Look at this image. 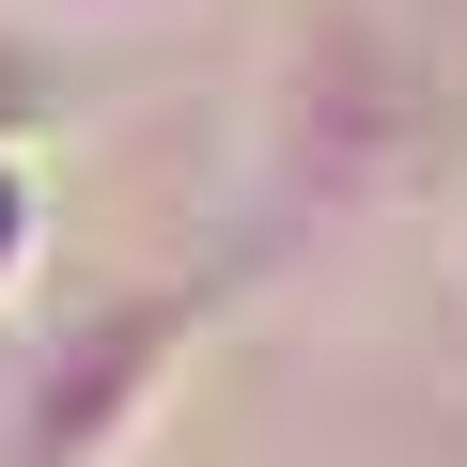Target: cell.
Returning a JSON list of instances; mask_svg holds the SVG:
<instances>
[{
  "instance_id": "obj_1",
  "label": "cell",
  "mask_w": 467,
  "mask_h": 467,
  "mask_svg": "<svg viewBox=\"0 0 467 467\" xmlns=\"http://www.w3.org/2000/svg\"><path fill=\"white\" fill-rule=\"evenodd\" d=\"M187 296H78L32 327L16 358V420H0V467H140L171 374H187Z\"/></svg>"
},
{
  "instance_id": "obj_4",
  "label": "cell",
  "mask_w": 467,
  "mask_h": 467,
  "mask_svg": "<svg viewBox=\"0 0 467 467\" xmlns=\"http://www.w3.org/2000/svg\"><path fill=\"white\" fill-rule=\"evenodd\" d=\"M16 16H47V32H125L140 0H16Z\"/></svg>"
},
{
  "instance_id": "obj_2",
  "label": "cell",
  "mask_w": 467,
  "mask_h": 467,
  "mask_svg": "<svg viewBox=\"0 0 467 467\" xmlns=\"http://www.w3.org/2000/svg\"><path fill=\"white\" fill-rule=\"evenodd\" d=\"M389 171H405V63L358 32H312L281 63V109H265V218L296 250H343L389 202Z\"/></svg>"
},
{
  "instance_id": "obj_3",
  "label": "cell",
  "mask_w": 467,
  "mask_h": 467,
  "mask_svg": "<svg viewBox=\"0 0 467 467\" xmlns=\"http://www.w3.org/2000/svg\"><path fill=\"white\" fill-rule=\"evenodd\" d=\"M32 250H47V171L32 140H0V296H32Z\"/></svg>"
}]
</instances>
